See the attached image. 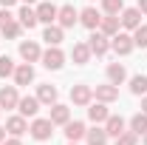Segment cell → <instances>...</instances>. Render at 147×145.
<instances>
[{
  "label": "cell",
  "instance_id": "cell-1",
  "mask_svg": "<svg viewBox=\"0 0 147 145\" xmlns=\"http://www.w3.org/2000/svg\"><path fill=\"white\" fill-rule=\"evenodd\" d=\"M28 131H31V137H34V140L45 142V140H51V134H54V122L40 117V120H34V122H31V128H28Z\"/></svg>",
  "mask_w": 147,
  "mask_h": 145
},
{
  "label": "cell",
  "instance_id": "cell-2",
  "mask_svg": "<svg viewBox=\"0 0 147 145\" xmlns=\"http://www.w3.org/2000/svg\"><path fill=\"white\" fill-rule=\"evenodd\" d=\"M65 63V54L59 51V46H48V51H42V66L51 68V71H59Z\"/></svg>",
  "mask_w": 147,
  "mask_h": 145
},
{
  "label": "cell",
  "instance_id": "cell-3",
  "mask_svg": "<svg viewBox=\"0 0 147 145\" xmlns=\"http://www.w3.org/2000/svg\"><path fill=\"white\" fill-rule=\"evenodd\" d=\"M88 49H91V54H96V57L108 54V49H110V37H108V34H102V31H93V34L88 37Z\"/></svg>",
  "mask_w": 147,
  "mask_h": 145
},
{
  "label": "cell",
  "instance_id": "cell-4",
  "mask_svg": "<svg viewBox=\"0 0 147 145\" xmlns=\"http://www.w3.org/2000/svg\"><path fill=\"white\" fill-rule=\"evenodd\" d=\"M110 49H113L116 54L125 57V54H130L136 46H133V37H130V34H113V37H110Z\"/></svg>",
  "mask_w": 147,
  "mask_h": 145
},
{
  "label": "cell",
  "instance_id": "cell-5",
  "mask_svg": "<svg viewBox=\"0 0 147 145\" xmlns=\"http://www.w3.org/2000/svg\"><path fill=\"white\" fill-rule=\"evenodd\" d=\"M91 100H93L91 85H74L71 88V103L74 105H91Z\"/></svg>",
  "mask_w": 147,
  "mask_h": 145
},
{
  "label": "cell",
  "instance_id": "cell-6",
  "mask_svg": "<svg viewBox=\"0 0 147 145\" xmlns=\"http://www.w3.org/2000/svg\"><path fill=\"white\" fill-rule=\"evenodd\" d=\"M20 57H23L26 63H34V60L42 57V51H40V46H37L34 40H23V43H20Z\"/></svg>",
  "mask_w": 147,
  "mask_h": 145
},
{
  "label": "cell",
  "instance_id": "cell-7",
  "mask_svg": "<svg viewBox=\"0 0 147 145\" xmlns=\"http://www.w3.org/2000/svg\"><path fill=\"white\" fill-rule=\"evenodd\" d=\"M57 20H59V26H62V29H71L74 23L79 20V12H76L74 6H59V12H57Z\"/></svg>",
  "mask_w": 147,
  "mask_h": 145
},
{
  "label": "cell",
  "instance_id": "cell-8",
  "mask_svg": "<svg viewBox=\"0 0 147 145\" xmlns=\"http://www.w3.org/2000/svg\"><path fill=\"white\" fill-rule=\"evenodd\" d=\"M6 131H9L11 137H23V134L28 131L26 117H23V114H17V117H9V120H6Z\"/></svg>",
  "mask_w": 147,
  "mask_h": 145
},
{
  "label": "cell",
  "instance_id": "cell-9",
  "mask_svg": "<svg viewBox=\"0 0 147 145\" xmlns=\"http://www.w3.org/2000/svg\"><path fill=\"white\" fill-rule=\"evenodd\" d=\"M17 103H20V94L14 85L0 88V108H17Z\"/></svg>",
  "mask_w": 147,
  "mask_h": 145
},
{
  "label": "cell",
  "instance_id": "cell-10",
  "mask_svg": "<svg viewBox=\"0 0 147 145\" xmlns=\"http://www.w3.org/2000/svg\"><path fill=\"white\" fill-rule=\"evenodd\" d=\"M85 134H88L85 122H76V120H74V122H71V120L65 122V137H68V142H79Z\"/></svg>",
  "mask_w": 147,
  "mask_h": 145
},
{
  "label": "cell",
  "instance_id": "cell-11",
  "mask_svg": "<svg viewBox=\"0 0 147 145\" xmlns=\"http://www.w3.org/2000/svg\"><path fill=\"white\" fill-rule=\"evenodd\" d=\"M122 26H125V29H130V31H133V29H139V26H142V12H139V9H122Z\"/></svg>",
  "mask_w": 147,
  "mask_h": 145
},
{
  "label": "cell",
  "instance_id": "cell-12",
  "mask_svg": "<svg viewBox=\"0 0 147 145\" xmlns=\"http://www.w3.org/2000/svg\"><path fill=\"white\" fill-rule=\"evenodd\" d=\"M79 23H82L85 29H99V23H102V14H99L93 6H88L85 12H79Z\"/></svg>",
  "mask_w": 147,
  "mask_h": 145
},
{
  "label": "cell",
  "instance_id": "cell-13",
  "mask_svg": "<svg viewBox=\"0 0 147 145\" xmlns=\"http://www.w3.org/2000/svg\"><path fill=\"white\" fill-rule=\"evenodd\" d=\"M57 12H59V9H57L54 3H40V6H37V20L51 26V23L57 20Z\"/></svg>",
  "mask_w": 147,
  "mask_h": 145
},
{
  "label": "cell",
  "instance_id": "cell-14",
  "mask_svg": "<svg viewBox=\"0 0 147 145\" xmlns=\"http://www.w3.org/2000/svg\"><path fill=\"white\" fill-rule=\"evenodd\" d=\"M54 125H65L68 120H71V108L68 105H59V103H54L51 105V117H48Z\"/></svg>",
  "mask_w": 147,
  "mask_h": 145
},
{
  "label": "cell",
  "instance_id": "cell-15",
  "mask_svg": "<svg viewBox=\"0 0 147 145\" xmlns=\"http://www.w3.org/2000/svg\"><path fill=\"white\" fill-rule=\"evenodd\" d=\"M93 94H96V100H99V103H113V100L119 97V88H116L113 83H108V85H96Z\"/></svg>",
  "mask_w": 147,
  "mask_h": 145
},
{
  "label": "cell",
  "instance_id": "cell-16",
  "mask_svg": "<svg viewBox=\"0 0 147 145\" xmlns=\"http://www.w3.org/2000/svg\"><path fill=\"white\" fill-rule=\"evenodd\" d=\"M17 108L23 117H37V111H40V100L37 97H20Z\"/></svg>",
  "mask_w": 147,
  "mask_h": 145
},
{
  "label": "cell",
  "instance_id": "cell-17",
  "mask_svg": "<svg viewBox=\"0 0 147 145\" xmlns=\"http://www.w3.org/2000/svg\"><path fill=\"white\" fill-rule=\"evenodd\" d=\"M71 60L76 66H85L88 60H91V49H88V43H74L71 49Z\"/></svg>",
  "mask_w": 147,
  "mask_h": 145
},
{
  "label": "cell",
  "instance_id": "cell-18",
  "mask_svg": "<svg viewBox=\"0 0 147 145\" xmlns=\"http://www.w3.org/2000/svg\"><path fill=\"white\" fill-rule=\"evenodd\" d=\"M31 80H34V68H31V63H23V66L14 68V83H17V85H28Z\"/></svg>",
  "mask_w": 147,
  "mask_h": 145
},
{
  "label": "cell",
  "instance_id": "cell-19",
  "mask_svg": "<svg viewBox=\"0 0 147 145\" xmlns=\"http://www.w3.org/2000/svg\"><path fill=\"white\" fill-rule=\"evenodd\" d=\"M88 117H91V122H96V125H99V122H105V120L110 117L108 103H93L91 108H88Z\"/></svg>",
  "mask_w": 147,
  "mask_h": 145
},
{
  "label": "cell",
  "instance_id": "cell-20",
  "mask_svg": "<svg viewBox=\"0 0 147 145\" xmlns=\"http://www.w3.org/2000/svg\"><path fill=\"white\" fill-rule=\"evenodd\" d=\"M119 23H122L119 14H108V17H102V23H99V31L113 37V34H119Z\"/></svg>",
  "mask_w": 147,
  "mask_h": 145
},
{
  "label": "cell",
  "instance_id": "cell-21",
  "mask_svg": "<svg viewBox=\"0 0 147 145\" xmlns=\"http://www.w3.org/2000/svg\"><path fill=\"white\" fill-rule=\"evenodd\" d=\"M108 80L113 83V85H122V83L127 80V71H125V66H122V63H110V66H108Z\"/></svg>",
  "mask_w": 147,
  "mask_h": 145
},
{
  "label": "cell",
  "instance_id": "cell-22",
  "mask_svg": "<svg viewBox=\"0 0 147 145\" xmlns=\"http://www.w3.org/2000/svg\"><path fill=\"white\" fill-rule=\"evenodd\" d=\"M20 26H23V29H34L37 23H40V20H37V9H28V6H23V9H20Z\"/></svg>",
  "mask_w": 147,
  "mask_h": 145
},
{
  "label": "cell",
  "instance_id": "cell-23",
  "mask_svg": "<svg viewBox=\"0 0 147 145\" xmlns=\"http://www.w3.org/2000/svg\"><path fill=\"white\" fill-rule=\"evenodd\" d=\"M42 40L48 43V46H59L62 43V26H45V31H42Z\"/></svg>",
  "mask_w": 147,
  "mask_h": 145
},
{
  "label": "cell",
  "instance_id": "cell-24",
  "mask_svg": "<svg viewBox=\"0 0 147 145\" xmlns=\"http://www.w3.org/2000/svg\"><path fill=\"white\" fill-rule=\"evenodd\" d=\"M105 134H108V137L125 134V120H122V117H108V120H105Z\"/></svg>",
  "mask_w": 147,
  "mask_h": 145
},
{
  "label": "cell",
  "instance_id": "cell-25",
  "mask_svg": "<svg viewBox=\"0 0 147 145\" xmlns=\"http://www.w3.org/2000/svg\"><path fill=\"white\" fill-rule=\"evenodd\" d=\"M37 100H40L42 105H54L57 103V88L54 85H40V88H37Z\"/></svg>",
  "mask_w": 147,
  "mask_h": 145
},
{
  "label": "cell",
  "instance_id": "cell-26",
  "mask_svg": "<svg viewBox=\"0 0 147 145\" xmlns=\"http://www.w3.org/2000/svg\"><path fill=\"white\" fill-rule=\"evenodd\" d=\"M130 131H133L136 137H144V134H147V114H144V111L136 114V117L130 120Z\"/></svg>",
  "mask_w": 147,
  "mask_h": 145
},
{
  "label": "cell",
  "instance_id": "cell-27",
  "mask_svg": "<svg viewBox=\"0 0 147 145\" xmlns=\"http://www.w3.org/2000/svg\"><path fill=\"white\" fill-rule=\"evenodd\" d=\"M85 140H88V145H108V134H105V128H93L85 134Z\"/></svg>",
  "mask_w": 147,
  "mask_h": 145
},
{
  "label": "cell",
  "instance_id": "cell-28",
  "mask_svg": "<svg viewBox=\"0 0 147 145\" xmlns=\"http://www.w3.org/2000/svg\"><path fill=\"white\" fill-rule=\"evenodd\" d=\"M130 91H133V94H147V77L144 74L130 77Z\"/></svg>",
  "mask_w": 147,
  "mask_h": 145
},
{
  "label": "cell",
  "instance_id": "cell-29",
  "mask_svg": "<svg viewBox=\"0 0 147 145\" xmlns=\"http://www.w3.org/2000/svg\"><path fill=\"white\" fill-rule=\"evenodd\" d=\"M133 46L147 49V26H144V23H142L139 29H133Z\"/></svg>",
  "mask_w": 147,
  "mask_h": 145
},
{
  "label": "cell",
  "instance_id": "cell-30",
  "mask_svg": "<svg viewBox=\"0 0 147 145\" xmlns=\"http://www.w3.org/2000/svg\"><path fill=\"white\" fill-rule=\"evenodd\" d=\"M102 9H105V14H122L125 0H102Z\"/></svg>",
  "mask_w": 147,
  "mask_h": 145
},
{
  "label": "cell",
  "instance_id": "cell-31",
  "mask_svg": "<svg viewBox=\"0 0 147 145\" xmlns=\"http://www.w3.org/2000/svg\"><path fill=\"white\" fill-rule=\"evenodd\" d=\"M20 29H23V26H20L17 20H11V23H9V26H3L0 31H3V37H9V40H17V37H20Z\"/></svg>",
  "mask_w": 147,
  "mask_h": 145
},
{
  "label": "cell",
  "instance_id": "cell-32",
  "mask_svg": "<svg viewBox=\"0 0 147 145\" xmlns=\"http://www.w3.org/2000/svg\"><path fill=\"white\" fill-rule=\"evenodd\" d=\"M14 74V63L11 57H0V77H11Z\"/></svg>",
  "mask_w": 147,
  "mask_h": 145
},
{
  "label": "cell",
  "instance_id": "cell-33",
  "mask_svg": "<svg viewBox=\"0 0 147 145\" xmlns=\"http://www.w3.org/2000/svg\"><path fill=\"white\" fill-rule=\"evenodd\" d=\"M136 142H139V137H136L133 131H125V134L116 137V145H136Z\"/></svg>",
  "mask_w": 147,
  "mask_h": 145
},
{
  "label": "cell",
  "instance_id": "cell-34",
  "mask_svg": "<svg viewBox=\"0 0 147 145\" xmlns=\"http://www.w3.org/2000/svg\"><path fill=\"white\" fill-rule=\"evenodd\" d=\"M11 20H14V14H11L9 9H0V29H3V26H9Z\"/></svg>",
  "mask_w": 147,
  "mask_h": 145
},
{
  "label": "cell",
  "instance_id": "cell-35",
  "mask_svg": "<svg viewBox=\"0 0 147 145\" xmlns=\"http://www.w3.org/2000/svg\"><path fill=\"white\" fill-rule=\"evenodd\" d=\"M3 145H23V142H20V137H11V140H3Z\"/></svg>",
  "mask_w": 147,
  "mask_h": 145
},
{
  "label": "cell",
  "instance_id": "cell-36",
  "mask_svg": "<svg viewBox=\"0 0 147 145\" xmlns=\"http://www.w3.org/2000/svg\"><path fill=\"white\" fill-rule=\"evenodd\" d=\"M136 9H139L142 14H147V0H139V6H136Z\"/></svg>",
  "mask_w": 147,
  "mask_h": 145
},
{
  "label": "cell",
  "instance_id": "cell-37",
  "mask_svg": "<svg viewBox=\"0 0 147 145\" xmlns=\"http://www.w3.org/2000/svg\"><path fill=\"white\" fill-rule=\"evenodd\" d=\"M14 3H17V0H0V6H3V9H9V6H14Z\"/></svg>",
  "mask_w": 147,
  "mask_h": 145
},
{
  "label": "cell",
  "instance_id": "cell-38",
  "mask_svg": "<svg viewBox=\"0 0 147 145\" xmlns=\"http://www.w3.org/2000/svg\"><path fill=\"white\" fill-rule=\"evenodd\" d=\"M142 111H144V114H147V97H144V100H142Z\"/></svg>",
  "mask_w": 147,
  "mask_h": 145
},
{
  "label": "cell",
  "instance_id": "cell-39",
  "mask_svg": "<svg viewBox=\"0 0 147 145\" xmlns=\"http://www.w3.org/2000/svg\"><path fill=\"white\" fill-rule=\"evenodd\" d=\"M3 140H6V128H0V142H3Z\"/></svg>",
  "mask_w": 147,
  "mask_h": 145
},
{
  "label": "cell",
  "instance_id": "cell-40",
  "mask_svg": "<svg viewBox=\"0 0 147 145\" xmlns=\"http://www.w3.org/2000/svg\"><path fill=\"white\" fill-rule=\"evenodd\" d=\"M23 3H26V6H28V3H34V0H23Z\"/></svg>",
  "mask_w": 147,
  "mask_h": 145
},
{
  "label": "cell",
  "instance_id": "cell-41",
  "mask_svg": "<svg viewBox=\"0 0 147 145\" xmlns=\"http://www.w3.org/2000/svg\"><path fill=\"white\" fill-rule=\"evenodd\" d=\"M144 145H147V134H144Z\"/></svg>",
  "mask_w": 147,
  "mask_h": 145
},
{
  "label": "cell",
  "instance_id": "cell-42",
  "mask_svg": "<svg viewBox=\"0 0 147 145\" xmlns=\"http://www.w3.org/2000/svg\"><path fill=\"white\" fill-rule=\"evenodd\" d=\"M68 145H76V142H68Z\"/></svg>",
  "mask_w": 147,
  "mask_h": 145
}]
</instances>
